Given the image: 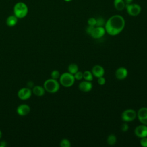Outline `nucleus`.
<instances>
[{
	"label": "nucleus",
	"instance_id": "nucleus-1",
	"mask_svg": "<svg viewBox=\"0 0 147 147\" xmlns=\"http://www.w3.org/2000/svg\"><path fill=\"white\" fill-rule=\"evenodd\" d=\"M125 21L124 18L119 14L110 17L106 22L105 28L106 32L111 36H116L119 34L124 29Z\"/></svg>",
	"mask_w": 147,
	"mask_h": 147
},
{
	"label": "nucleus",
	"instance_id": "nucleus-2",
	"mask_svg": "<svg viewBox=\"0 0 147 147\" xmlns=\"http://www.w3.org/2000/svg\"><path fill=\"white\" fill-rule=\"evenodd\" d=\"M13 12L14 15L18 18H23L25 17L28 13V7L24 2H18L14 6Z\"/></svg>",
	"mask_w": 147,
	"mask_h": 147
},
{
	"label": "nucleus",
	"instance_id": "nucleus-3",
	"mask_svg": "<svg viewBox=\"0 0 147 147\" xmlns=\"http://www.w3.org/2000/svg\"><path fill=\"white\" fill-rule=\"evenodd\" d=\"M44 88L48 92L55 93L59 91L60 85L57 80L51 78L45 81L44 83Z\"/></svg>",
	"mask_w": 147,
	"mask_h": 147
},
{
	"label": "nucleus",
	"instance_id": "nucleus-4",
	"mask_svg": "<svg viewBox=\"0 0 147 147\" xmlns=\"http://www.w3.org/2000/svg\"><path fill=\"white\" fill-rule=\"evenodd\" d=\"M60 84L65 87H71L75 82V78L74 75L69 72H64L62 74L60 78Z\"/></svg>",
	"mask_w": 147,
	"mask_h": 147
},
{
	"label": "nucleus",
	"instance_id": "nucleus-5",
	"mask_svg": "<svg viewBox=\"0 0 147 147\" xmlns=\"http://www.w3.org/2000/svg\"><path fill=\"white\" fill-rule=\"evenodd\" d=\"M125 9L129 15L135 17L138 16L141 11V7L137 3H131L126 4Z\"/></svg>",
	"mask_w": 147,
	"mask_h": 147
},
{
	"label": "nucleus",
	"instance_id": "nucleus-6",
	"mask_svg": "<svg viewBox=\"0 0 147 147\" xmlns=\"http://www.w3.org/2000/svg\"><path fill=\"white\" fill-rule=\"evenodd\" d=\"M137 117V113L133 109H126L123 111L121 115L122 120L125 122H128L134 121Z\"/></svg>",
	"mask_w": 147,
	"mask_h": 147
},
{
	"label": "nucleus",
	"instance_id": "nucleus-7",
	"mask_svg": "<svg viewBox=\"0 0 147 147\" xmlns=\"http://www.w3.org/2000/svg\"><path fill=\"white\" fill-rule=\"evenodd\" d=\"M137 116L142 124L147 125V107L140 109L137 113Z\"/></svg>",
	"mask_w": 147,
	"mask_h": 147
},
{
	"label": "nucleus",
	"instance_id": "nucleus-8",
	"mask_svg": "<svg viewBox=\"0 0 147 147\" xmlns=\"http://www.w3.org/2000/svg\"><path fill=\"white\" fill-rule=\"evenodd\" d=\"M106 33L105 28L103 26H95L90 36L95 39H98L102 37Z\"/></svg>",
	"mask_w": 147,
	"mask_h": 147
},
{
	"label": "nucleus",
	"instance_id": "nucleus-9",
	"mask_svg": "<svg viewBox=\"0 0 147 147\" xmlns=\"http://www.w3.org/2000/svg\"><path fill=\"white\" fill-rule=\"evenodd\" d=\"M18 97L21 100L28 99L32 95V91L29 88H22L17 93Z\"/></svg>",
	"mask_w": 147,
	"mask_h": 147
},
{
	"label": "nucleus",
	"instance_id": "nucleus-10",
	"mask_svg": "<svg viewBox=\"0 0 147 147\" xmlns=\"http://www.w3.org/2000/svg\"><path fill=\"white\" fill-rule=\"evenodd\" d=\"M134 133L140 138L147 137V125L142 124L137 126L134 130Z\"/></svg>",
	"mask_w": 147,
	"mask_h": 147
},
{
	"label": "nucleus",
	"instance_id": "nucleus-11",
	"mask_svg": "<svg viewBox=\"0 0 147 147\" xmlns=\"http://www.w3.org/2000/svg\"><path fill=\"white\" fill-rule=\"evenodd\" d=\"M30 111V108L26 104H21L17 108V113L20 116H25L28 115Z\"/></svg>",
	"mask_w": 147,
	"mask_h": 147
},
{
	"label": "nucleus",
	"instance_id": "nucleus-12",
	"mask_svg": "<svg viewBox=\"0 0 147 147\" xmlns=\"http://www.w3.org/2000/svg\"><path fill=\"white\" fill-rule=\"evenodd\" d=\"M128 74V71L127 69L125 67H119L115 71V76L119 80H123L127 76Z\"/></svg>",
	"mask_w": 147,
	"mask_h": 147
},
{
	"label": "nucleus",
	"instance_id": "nucleus-13",
	"mask_svg": "<svg viewBox=\"0 0 147 147\" xmlns=\"http://www.w3.org/2000/svg\"><path fill=\"white\" fill-rule=\"evenodd\" d=\"M79 88L80 91L84 92L90 91L92 88V84L89 81H83L79 83Z\"/></svg>",
	"mask_w": 147,
	"mask_h": 147
},
{
	"label": "nucleus",
	"instance_id": "nucleus-14",
	"mask_svg": "<svg viewBox=\"0 0 147 147\" xmlns=\"http://www.w3.org/2000/svg\"><path fill=\"white\" fill-rule=\"evenodd\" d=\"M91 72L96 78H99L103 76L105 74V69L102 66L99 65H96L92 68Z\"/></svg>",
	"mask_w": 147,
	"mask_h": 147
},
{
	"label": "nucleus",
	"instance_id": "nucleus-15",
	"mask_svg": "<svg viewBox=\"0 0 147 147\" xmlns=\"http://www.w3.org/2000/svg\"><path fill=\"white\" fill-rule=\"evenodd\" d=\"M17 22H18V18L15 15L9 16L7 18L6 21V25L10 27L14 26L17 24Z\"/></svg>",
	"mask_w": 147,
	"mask_h": 147
},
{
	"label": "nucleus",
	"instance_id": "nucleus-16",
	"mask_svg": "<svg viewBox=\"0 0 147 147\" xmlns=\"http://www.w3.org/2000/svg\"><path fill=\"white\" fill-rule=\"evenodd\" d=\"M126 3L124 0H114V6L117 10L121 11L125 8Z\"/></svg>",
	"mask_w": 147,
	"mask_h": 147
},
{
	"label": "nucleus",
	"instance_id": "nucleus-17",
	"mask_svg": "<svg viewBox=\"0 0 147 147\" xmlns=\"http://www.w3.org/2000/svg\"><path fill=\"white\" fill-rule=\"evenodd\" d=\"M45 89L40 86H36L33 88V93L37 96H42L45 94Z\"/></svg>",
	"mask_w": 147,
	"mask_h": 147
},
{
	"label": "nucleus",
	"instance_id": "nucleus-18",
	"mask_svg": "<svg viewBox=\"0 0 147 147\" xmlns=\"http://www.w3.org/2000/svg\"><path fill=\"white\" fill-rule=\"evenodd\" d=\"M93 74L89 71H86L83 73V78L86 81L91 82L93 80Z\"/></svg>",
	"mask_w": 147,
	"mask_h": 147
},
{
	"label": "nucleus",
	"instance_id": "nucleus-19",
	"mask_svg": "<svg viewBox=\"0 0 147 147\" xmlns=\"http://www.w3.org/2000/svg\"><path fill=\"white\" fill-rule=\"evenodd\" d=\"M78 69H79L78 66L74 63L69 64L68 67V72L71 73L72 75H74L75 73H76L78 71Z\"/></svg>",
	"mask_w": 147,
	"mask_h": 147
},
{
	"label": "nucleus",
	"instance_id": "nucleus-20",
	"mask_svg": "<svg viewBox=\"0 0 147 147\" xmlns=\"http://www.w3.org/2000/svg\"><path fill=\"white\" fill-rule=\"evenodd\" d=\"M117 142V137L114 134H110L107 138V142L110 145H114Z\"/></svg>",
	"mask_w": 147,
	"mask_h": 147
},
{
	"label": "nucleus",
	"instance_id": "nucleus-21",
	"mask_svg": "<svg viewBox=\"0 0 147 147\" xmlns=\"http://www.w3.org/2000/svg\"><path fill=\"white\" fill-rule=\"evenodd\" d=\"M105 21L102 17H98L96 18V25L95 26H103L105 25Z\"/></svg>",
	"mask_w": 147,
	"mask_h": 147
},
{
	"label": "nucleus",
	"instance_id": "nucleus-22",
	"mask_svg": "<svg viewBox=\"0 0 147 147\" xmlns=\"http://www.w3.org/2000/svg\"><path fill=\"white\" fill-rule=\"evenodd\" d=\"M60 145L61 147H70L71 143H70V141L68 139L64 138L60 141Z\"/></svg>",
	"mask_w": 147,
	"mask_h": 147
},
{
	"label": "nucleus",
	"instance_id": "nucleus-23",
	"mask_svg": "<svg viewBox=\"0 0 147 147\" xmlns=\"http://www.w3.org/2000/svg\"><path fill=\"white\" fill-rule=\"evenodd\" d=\"M51 78L53 79H56L57 80V79H59L60 76V72L57 71V70H54L52 72H51Z\"/></svg>",
	"mask_w": 147,
	"mask_h": 147
},
{
	"label": "nucleus",
	"instance_id": "nucleus-24",
	"mask_svg": "<svg viewBox=\"0 0 147 147\" xmlns=\"http://www.w3.org/2000/svg\"><path fill=\"white\" fill-rule=\"evenodd\" d=\"M88 25L90 26H95L96 25V18L94 17H90L87 20Z\"/></svg>",
	"mask_w": 147,
	"mask_h": 147
},
{
	"label": "nucleus",
	"instance_id": "nucleus-25",
	"mask_svg": "<svg viewBox=\"0 0 147 147\" xmlns=\"http://www.w3.org/2000/svg\"><path fill=\"white\" fill-rule=\"evenodd\" d=\"M74 78L76 80H81L83 78V72H80V71H78L76 73H75L74 75Z\"/></svg>",
	"mask_w": 147,
	"mask_h": 147
},
{
	"label": "nucleus",
	"instance_id": "nucleus-26",
	"mask_svg": "<svg viewBox=\"0 0 147 147\" xmlns=\"http://www.w3.org/2000/svg\"><path fill=\"white\" fill-rule=\"evenodd\" d=\"M140 144L143 147H147V137L141 138L140 140Z\"/></svg>",
	"mask_w": 147,
	"mask_h": 147
},
{
	"label": "nucleus",
	"instance_id": "nucleus-27",
	"mask_svg": "<svg viewBox=\"0 0 147 147\" xmlns=\"http://www.w3.org/2000/svg\"><path fill=\"white\" fill-rule=\"evenodd\" d=\"M106 83V79H105L104 77L103 76H101V77H99V78H98V83L99 84V85H104Z\"/></svg>",
	"mask_w": 147,
	"mask_h": 147
},
{
	"label": "nucleus",
	"instance_id": "nucleus-28",
	"mask_svg": "<svg viewBox=\"0 0 147 147\" xmlns=\"http://www.w3.org/2000/svg\"><path fill=\"white\" fill-rule=\"evenodd\" d=\"M94 28H95V26H94L88 25V26L87 27L86 30V33H87L88 34H90H90H91L92 32L93 31Z\"/></svg>",
	"mask_w": 147,
	"mask_h": 147
},
{
	"label": "nucleus",
	"instance_id": "nucleus-29",
	"mask_svg": "<svg viewBox=\"0 0 147 147\" xmlns=\"http://www.w3.org/2000/svg\"><path fill=\"white\" fill-rule=\"evenodd\" d=\"M121 130L123 132L127 131L129 129V126L126 123H124L121 125Z\"/></svg>",
	"mask_w": 147,
	"mask_h": 147
},
{
	"label": "nucleus",
	"instance_id": "nucleus-30",
	"mask_svg": "<svg viewBox=\"0 0 147 147\" xmlns=\"http://www.w3.org/2000/svg\"><path fill=\"white\" fill-rule=\"evenodd\" d=\"M6 146V142L4 141H2L1 142H0V146L1 147H5Z\"/></svg>",
	"mask_w": 147,
	"mask_h": 147
},
{
	"label": "nucleus",
	"instance_id": "nucleus-31",
	"mask_svg": "<svg viewBox=\"0 0 147 147\" xmlns=\"http://www.w3.org/2000/svg\"><path fill=\"white\" fill-rule=\"evenodd\" d=\"M126 4H129V3H131L133 2V0H124Z\"/></svg>",
	"mask_w": 147,
	"mask_h": 147
},
{
	"label": "nucleus",
	"instance_id": "nucleus-32",
	"mask_svg": "<svg viewBox=\"0 0 147 147\" xmlns=\"http://www.w3.org/2000/svg\"><path fill=\"white\" fill-rule=\"evenodd\" d=\"M64 1H65V2H70V1H71L72 0H64Z\"/></svg>",
	"mask_w": 147,
	"mask_h": 147
},
{
	"label": "nucleus",
	"instance_id": "nucleus-33",
	"mask_svg": "<svg viewBox=\"0 0 147 147\" xmlns=\"http://www.w3.org/2000/svg\"><path fill=\"white\" fill-rule=\"evenodd\" d=\"M1 137H2V132H1V130H0V138H1Z\"/></svg>",
	"mask_w": 147,
	"mask_h": 147
}]
</instances>
